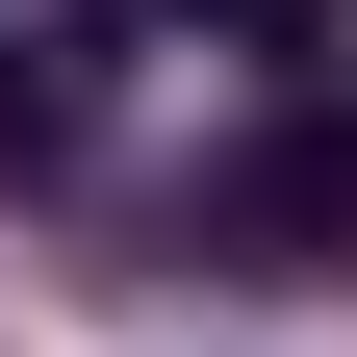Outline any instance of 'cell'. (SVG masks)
I'll return each instance as SVG.
<instances>
[{
  "instance_id": "obj_2",
  "label": "cell",
  "mask_w": 357,
  "mask_h": 357,
  "mask_svg": "<svg viewBox=\"0 0 357 357\" xmlns=\"http://www.w3.org/2000/svg\"><path fill=\"white\" fill-rule=\"evenodd\" d=\"M77 153V52H26V26H0V178H52Z\"/></svg>"
},
{
  "instance_id": "obj_1",
  "label": "cell",
  "mask_w": 357,
  "mask_h": 357,
  "mask_svg": "<svg viewBox=\"0 0 357 357\" xmlns=\"http://www.w3.org/2000/svg\"><path fill=\"white\" fill-rule=\"evenodd\" d=\"M204 255L230 281H357V102H255L204 153Z\"/></svg>"
},
{
  "instance_id": "obj_3",
  "label": "cell",
  "mask_w": 357,
  "mask_h": 357,
  "mask_svg": "<svg viewBox=\"0 0 357 357\" xmlns=\"http://www.w3.org/2000/svg\"><path fill=\"white\" fill-rule=\"evenodd\" d=\"M204 26H255V52H306V26H332V0H204Z\"/></svg>"
},
{
  "instance_id": "obj_4",
  "label": "cell",
  "mask_w": 357,
  "mask_h": 357,
  "mask_svg": "<svg viewBox=\"0 0 357 357\" xmlns=\"http://www.w3.org/2000/svg\"><path fill=\"white\" fill-rule=\"evenodd\" d=\"M77 26H178V0H77Z\"/></svg>"
}]
</instances>
